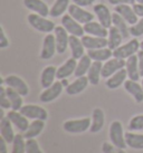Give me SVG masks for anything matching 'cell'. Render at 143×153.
I'll return each mask as SVG.
<instances>
[{
  "label": "cell",
  "instance_id": "6da1fadb",
  "mask_svg": "<svg viewBox=\"0 0 143 153\" xmlns=\"http://www.w3.org/2000/svg\"><path fill=\"white\" fill-rule=\"evenodd\" d=\"M27 20L29 22V25L34 28V29L40 31V33H45V34H51V31H54L56 26L51 20L47 19L46 17H42L38 13H30L27 17Z\"/></svg>",
  "mask_w": 143,
  "mask_h": 153
},
{
  "label": "cell",
  "instance_id": "7a4b0ae2",
  "mask_svg": "<svg viewBox=\"0 0 143 153\" xmlns=\"http://www.w3.org/2000/svg\"><path fill=\"white\" fill-rule=\"evenodd\" d=\"M92 124V119L89 117H83V119L76 120H67L63 124V128L65 132L71 134H80L84 133L89 130Z\"/></svg>",
  "mask_w": 143,
  "mask_h": 153
},
{
  "label": "cell",
  "instance_id": "3957f363",
  "mask_svg": "<svg viewBox=\"0 0 143 153\" xmlns=\"http://www.w3.org/2000/svg\"><path fill=\"white\" fill-rule=\"evenodd\" d=\"M109 136L111 142L114 145H116L118 148L125 149L126 142H125V133L123 130V125L120 121H113L109 125Z\"/></svg>",
  "mask_w": 143,
  "mask_h": 153
},
{
  "label": "cell",
  "instance_id": "277c9868",
  "mask_svg": "<svg viewBox=\"0 0 143 153\" xmlns=\"http://www.w3.org/2000/svg\"><path fill=\"white\" fill-rule=\"evenodd\" d=\"M139 51H140V42L134 37L133 39L129 40L126 44L121 45L116 49H114L113 57L121 58V59H127L131 56L136 55Z\"/></svg>",
  "mask_w": 143,
  "mask_h": 153
},
{
  "label": "cell",
  "instance_id": "5b68a950",
  "mask_svg": "<svg viewBox=\"0 0 143 153\" xmlns=\"http://www.w3.org/2000/svg\"><path fill=\"white\" fill-rule=\"evenodd\" d=\"M1 85L11 87L22 96H27L29 94V87L27 83L17 75H8L4 78H1Z\"/></svg>",
  "mask_w": 143,
  "mask_h": 153
},
{
  "label": "cell",
  "instance_id": "8992f818",
  "mask_svg": "<svg viewBox=\"0 0 143 153\" xmlns=\"http://www.w3.org/2000/svg\"><path fill=\"white\" fill-rule=\"evenodd\" d=\"M60 22H62V25H63L64 28L68 31L69 35L77 36V37H80V38L84 36V34H85L84 27L80 26V22H77V20H75L69 13L63 15Z\"/></svg>",
  "mask_w": 143,
  "mask_h": 153
},
{
  "label": "cell",
  "instance_id": "52a82bcc",
  "mask_svg": "<svg viewBox=\"0 0 143 153\" xmlns=\"http://www.w3.org/2000/svg\"><path fill=\"white\" fill-rule=\"evenodd\" d=\"M57 53V47H56V39L55 35L47 34L45 38L42 39V47L40 51V58L44 60H48L53 58L54 55Z\"/></svg>",
  "mask_w": 143,
  "mask_h": 153
},
{
  "label": "cell",
  "instance_id": "ba28073f",
  "mask_svg": "<svg viewBox=\"0 0 143 153\" xmlns=\"http://www.w3.org/2000/svg\"><path fill=\"white\" fill-rule=\"evenodd\" d=\"M20 112L26 117L30 120H42L46 121L48 119V112L44 107L34 105V104H27L20 108Z\"/></svg>",
  "mask_w": 143,
  "mask_h": 153
},
{
  "label": "cell",
  "instance_id": "9c48e42d",
  "mask_svg": "<svg viewBox=\"0 0 143 153\" xmlns=\"http://www.w3.org/2000/svg\"><path fill=\"white\" fill-rule=\"evenodd\" d=\"M125 59H121V58H116V57H113L111 59L106 60L102 67V77L107 79L113 74L125 67Z\"/></svg>",
  "mask_w": 143,
  "mask_h": 153
},
{
  "label": "cell",
  "instance_id": "30bf717a",
  "mask_svg": "<svg viewBox=\"0 0 143 153\" xmlns=\"http://www.w3.org/2000/svg\"><path fill=\"white\" fill-rule=\"evenodd\" d=\"M63 87L64 85L62 84V82H55L51 86L44 88V91L39 95V101L42 103L53 102L60 96V94L63 92Z\"/></svg>",
  "mask_w": 143,
  "mask_h": 153
},
{
  "label": "cell",
  "instance_id": "8fae6325",
  "mask_svg": "<svg viewBox=\"0 0 143 153\" xmlns=\"http://www.w3.org/2000/svg\"><path fill=\"white\" fill-rule=\"evenodd\" d=\"M55 39H56V47H57V53L58 54H64L67 47L69 46V36L68 31L63 26H57L54 30Z\"/></svg>",
  "mask_w": 143,
  "mask_h": 153
},
{
  "label": "cell",
  "instance_id": "7c38bea8",
  "mask_svg": "<svg viewBox=\"0 0 143 153\" xmlns=\"http://www.w3.org/2000/svg\"><path fill=\"white\" fill-rule=\"evenodd\" d=\"M68 13L75 20H77L80 24H83V25H85V24H87L89 22H93L94 17H95L93 13H91L89 11L85 10V9H83L82 7H80V6H77L75 4H69V7H68Z\"/></svg>",
  "mask_w": 143,
  "mask_h": 153
},
{
  "label": "cell",
  "instance_id": "4fadbf2b",
  "mask_svg": "<svg viewBox=\"0 0 143 153\" xmlns=\"http://www.w3.org/2000/svg\"><path fill=\"white\" fill-rule=\"evenodd\" d=\"M94 13L98 19V22H101L105 28H109L113 26V17L109 13V9L104 4H97L93 7Z\"/></svg>",
  "mask_w": 143,
  "mask_h": 153
},
{
  "label": "cell",
  "instance_id": "5bb4252c",
  "mask_svg": "<svg viewBox=\"0 0 143 153\" xmlns=\"http://www.w3.org/2000/svg\"><path fill=\"white\" fill-rule=\"evenodd\" d=\"M7 116L11 121L13 126L17 128L19 132L24 133V132L27 131L30 122L28 121V117H26L20 111H13V110L9 111L8 113H7Z\"/></svg>",
  "mask_w": 143,
  "mask_h": 153
},
{
  "label": "cell",
  "instance_id": "9a60e30c",
  "mask_svg": "<svg viewBox=\"0 0 143 153\" xmlns=\"http://www.w3.org/2000/svg\"><path fill=\"white\" fill-rule=\"evenodd\" d=\"M114 11L118 13L120 16H122L123 19L131 26L135 25L136 22H139L138 20V15L135 13L134 9L131 4H118V6H115Z\"/></svg>",
  "mask_w": 143,
  "mask_h": 153
},
{
  "label": "cell",
  "instance_id": "2e32d148",
  "mask_svg": "<svg viewBox=\"0 0 143 153\" xmlns=\"http://www.w3.org/2000/svg\"><path fill=\"white\" fill-rule=\"evenodd\" d=\"M0 134L2 139L7 141V143H13V139L16 136L13 128V123L7 115L0 117Z\"/></svg>",
  "mask_w": 143,
  "mask_h": 153
},
{
  "label": "cell",
  "instance_id": "e0dca14e",
  "mask_svg": "<svg viewBox=\"0 0 143 153\" xmlns=\"http://www.w3.org/2000/svg\"><path fill=\"white\" fill-rule=\"evenodd\" d=\"M123 86H124V89H125L126 92L134 98L135 102H143V87L142 85H140L138 82L132 81V79H126Z\"/></svg>",
  "mask_w": 143,
  "mask_h": 153
},
{
  "label": "cell",
  "instance_id": "ac0fdd59",
  "mask_svg": "<svg viewBox=\"0 0 143 153\" xmlns=\"http://www.w3.org/2000/svg\"><path fill=\"white\" fill-rule=\"evenodd\" d=\"M24 6L27 9H29L35 13H38L42 17H46L49 15L51 9L48 8V6L45 1L42 0H24Z\"/></svg>",
  "mask_w": 143,
  "mask_h": 153
},
{
  "label": "cell",
  "instance_id": "d6986e66",
  "mask_svg": "<svg viewBox=\"0 0 143 153\" xmlns=\"http://www.w3.org/2000/svg\"><path fill=\"white\" fill-rule=\"evenodd\" d=\"M89 81L87 76L76 77V79L73 83H71L67 87H65V91L68 95H78L82 92H84L86 87L89 86Z\"/></svg>",
  "mask_w": 143,
  "mask_h": 153
},
{
  "label": "cell",
  "instance_id": "ffe728a7",
  "mask_svg": "<svg viewBox=\"0 0 143 153\" xmlns=\"http://www.w3.org/2000/svg\"><path fill=\"white\" fill-rule=\"evenodd\" d=\"M83 27H84L85 34H89L91 36H96V37H102V38H106L109 36L107 28H105L98 22H89L85 24Z\"/></svg>",
  "mask_w": 143,
  "mask_h": 153
},
{
  "label": "cell",
  "instance_id": "44dd1931",
  "mask_svg": "<svg viewBox=\"0 0 143 153\" xmlns=\"http://www.w3.org/2000/svg\"><path fill=\"white\" fill-rule=\"evenodd\" d=\"M82 43L86 49H98V48H104L107 47V39L102 38V37H96V36H91L86 35L82 37Z\"/></svg>",
  "mask_w": 143,
  "mask_h": 153
},
{
  "label": "cell",
  "instance_id": "7402d4cb",
  "mask_svg": "<svg viewBox=\"0 0 143 153\" xmlns=\"http://www.w3.org/2000/svg\"><path fill=\"white\" fill-rule=\"evenodd\" d=\"M76 66H77V59L74 57L68 58L64 64H62L57 68V78L58 79H64V78H67L75 73Z\"/></svg>",
  "mask_w": 143,
  "mask_h": 153
},
{
  "label": "cell",
  "instance_id": "603a6c76",
  "mask_svg": "<svg viewBox=\"0 0 143 153\" xmlns=\"http://www.w3.org/2000/svg\"><path fill=\"white\" fill-rule=\"evenodd\" d=\"M55 78H57V68L53 65H48L42 69L40 75V85L42 88H47L55 83Z\"/></svg>",
  "mask_w": 143,
  "mask_h": 153
},
{
  "label": "cell",
  "instance_id": "cb8c5ba5",
  "mask_svg": "<svg viewBox=\"0 0 143 153\" xmlns=\"http://www.w3.org/2000/svg\"><path fill=\"white\" fill-rule=\"evenodd\" d=\"M126 77H127V72H126L125 67H124L106 79L105 82L106 87L109 89L118 88L121 85H124V83L126 81Z\"/></svg>",
  "mask_w": 143,
  "mask_h": 153
},
{
  "label": "cell",
  "instance_id": "d4e9b609",
  "mask_svg": "<svg viewBox=\"0 0 143 153\" xmlns=\"http://www.w3.org/2000/svg\"><path fill=\"white\" fill-rule=\"evenodd\" d=\"M125 69L127 72V77L129 79L132 81H139L141 75H140L139 69V62H138V55H133L126 59Z\"/></svg>",
  "mask_w": 143,
  "mask_h": 153
},
{
  "label": "cell",
  "instance_id": "484cf974",
  "mask_svg": "<svg viewBox=\"0 0 143 153\" xmlns=\"http://www.w3.org/2000/svg\"><path fill=\"white\" fill-rule=\"evenodd\" d=\"M104 122H105L104 111L100 107L94 108L92 113V124H91L89 131L92 133H98L104 126Z\"/></svg>",
  "mask_w": 143,
  "mask_h": 153
},
{
  "label": "cell",
  "instance_id": "4316f807",
  "mask_svg": "<svg viewBox=\"0 0 143 153\" xmlns=\"http://www.w3.org/2000/svg\"><path fill=\"white\" fill-rule=\"evenodd\" d=\"M69 48L72 51V57L80 59L85 55V47L82 43V39L77 36H69Z\"/></svg>",
  "mask_w": 143,
  "mask_h": 153
},
{
  "label": "cell",
  "instance_id": "83f0119b",
  "mask_svg": "<svg viewBox=\"0 0 143 153\" xmlns=\"http://www.w3.org/2000/svg\"><path fill=\"white\" fill-rule=\"evenodd\" d=\"M44 128H45V121H42V120H34L33 122H30L27 131L24 132V136H25L26 140L35 139L38 135H40V133L44 131Z\"/></svg>",
  "mask_w": 143,
  "mask_h": 153
},
{
  "label": "cell",
  "instance_id": "f1b7e54d",
  "mask_svg": "<svg viewBox=\"0 0 143 153\" xmlns=\"http://www.w3.org/2000/svg\"><path fill=\"white\" fill-rule=\"evenodd\" d=\"M102 67H103L102 62L93 60L92 65L89 69V73H87V78H89L91 85H98L102 77Z\"/></svg>",
  "mask_w": 143,
  "mask_h": 153
},
{
  "label": "cell",
  "instance_id": "f546056e",
  "mask_svg": "<svg viewBox=\"0 0 143 153\" xmlns=\"http://www.w3.org/2000/svg\"><path fill=\"white\" fill-rule=\"evenodd\" d=\"M126 145L133 150H143V134L129 131L125 133Z\"/></svg>",
  "mask_w": 143,
  "mask_h": 153
},
{
  "label": "cell",
  "instance_id": "4dcf8cb0",
  "mask_svg": "<svg viewBox=\"0 0 143 153\" xmlns=\"http://www.w3.org/2000/svg\"><path fill=\"white\" fill-rule=\"evenodd\" d=\"M123 36L120 33V30L115 26H111L109 28V38H107V47L109 49H116L118 47L121 46L123 40Z\"/></svg>",
  "mask_w": 143,
  "mask_h": 153
},
{
  "label": "cell",
  "instance_id": "1f68e13d",
  "mask_svg": "<svg viewBox=\"0 0 143 153\" xmlns=\"http://www.w3.org/2000/svg\"><path fill=\"white\" fill-rule=\"evenodd\" d=\"M87 55L92 58V60L106 62L111 59V57L113 56V51L109 49V47H104V48H98V49H91L87 51Z\"/></svg>",
  "mask_w": 143,
  "mask_h": 153
},
{
  "label": "cell",
  "instance_id": "d6a6232c",
  "mask_svg": "<svg viewBox=\"0 0 143 153\" xmlns=\"http://www.w3.org/2000/svg\"><path fill=\"white\" fill-rule=\"evenodd\" d=\"M6 92H7V95H8V98L10 103H11V110L13 111H20V108L24 106L22 104V95L18 93L17 91H15L11 87H8L6 86Z\"/></svg>",
  "mask_w": 143,
  "mask_h": 153
},
{
  "label": "cell",
  "instance_id": "836d02e7",
  "mask_svg": "<svg viewBox=\"0 0 143 153\" xmlns=\"http://www.w3.org/2000/svg\"><path fill=\"white\" fill-rule=\"evenodd\" d=\"M92 63H93L92 58H91L89 55H84L82 58L78 59V62H77V66H76L74 75H75L76 77L85 76V75L89 73V67H91Z\"/></svg>",
  "mask_w": 143,
  "mask_h": 153
},
{
  "label": "cell",
  "instance_id": "e575fe53",
  "mask_svg": "<svg viewBox=\"0 0 143 153\" xmlns=\"http://www.w3.org/2000/svg\"><path fill=\"white\" fill-rule=\"evenodd\" d=\"M112 17H113V26H115L118 30H120V33L122 34L123 38L126 39L129 38V36H130V27H129V24L123 19L122 16H120L118 13H112Z\"/></svg>",
  "mask_w": 143,
  "mask_h": 153
},
{
  "label": "cell",
  "instance_id": "d590c367",
  "mask_svg": "<svg viewBox=\"0 0 143 153\" xmlns=\"http://www.w3.org/2000/svg\"><path fill=\"white\" fill-rule=\"evenodd\" d=\"M68 7H69V0H56L51 6L49 15L51 17L57 18L64 15L65 11L68 10Z\"/></svg>",
  "mask_w": 143,
  "mask_h": 153
},
{
  "label": "cell",
  "instance_id": "8d00e7d4",
  "mask_svg": "<svg viewBox=\"0 0 143 153\" xmlns=\"http://www.w3.org/2000/svg\"><path fill=\"white\" fill-rule=\"evenodd\" d=\"M11 144V153H26V139L24 134H16Z\"/></svg>",
  "mask_w": 143,
  "mask_h": 153
},
{
  "label": "cell",
  "instance_id": "74e56055",
  "mask_svg": "<svg viewBox=\"0 0 143 153\" xmlns=\"http://www.w3.org/2000/svg\"><path fill=\"white\" fill-rule=\"evenodd\" d=\"M129 130L133 132L143 131V114H139L133 116L129 122Z\"/></svg>",
  "mask_w": 143,
  "mask_h": 153
},
{
  "label": "cell",
  "instance_id": "f35d334b",
  "mask_svg": "<svg viewBox=\"0 0 143 153\" xmlns=\"http://www.w3.org/2000/svg\"><path fill=\"white\" fill-rule=\"evenodd\" d=\"M0 107L4 110H9L11 108V103L9 101L7 92H6V86H0Z\"/></svg>",
  "mask_w": 143,
  "mask_h": 153
},
{
  "label": "cell",
  "instance_id": "ab89813d",
  "mask_svg": "<svg viewBox=\"0 0 143 153\" xmlns=\"http://www.w3.org/2000/svg\"><path fill=\"white\" fill-rule=\"evenodd\" d=\"M26 153H44L36 139L26 140Z\"/></svg>",
  "mask_w": 143,
  "mask_h": 153
},
{
  "label": "cell",
  "instance_id": "60d3db41",
  "mask_svg": "<svg viewBox=\"0 0 143 153\" xmlns=\"http://www.w3.org/2000/svg\"><path fill=\"white\" fill-rule=\"evenodd\" d=\"M102 151L103 153H126L125 150L118 148L116 145H114L112 142H104L102 144Z\"/></svg>",
  "mask_w": 143,
  "mask_h": 153
},
{
  "label": "cell",
  "instance_id": "b9f144b4",
  "mask_svg": "<svg viewBox=\"0 0 143 153\" xmlns=\"http://www.w3.org/2000/svg\"><path fill=\"white\" fill-rule=\"evenodd\" d=\"M130 34L133 37H140L143 35V18H141L139 22H136L135 25L130 27Z\"/></svg>",
  "mask_w": 143,
  "mask_h": 153
},
{
  "label": "cell",
  "instance_id": "7bdbcfd3",
  "mask_svg": "<svg viewBox=\"0 0 143 153\" xmlns=\"http://www.w3.org/2000/svg\"><path fill=\"white\" fill-rule=\"evenodd\" d=\"M9 46V39L7 38L6 36V33H4V27L1 26L0 27V48L1 49H4Z\"/></svg>",
  "mask_w": 143,
  "mask_h": 153
},
{
  "label": "cell",
  "instance_id": "ee69618b",
  "mask_svg": "<svg viewBox=\"0 0 143 153\" xmlns=\"http://www.w3.org/2000/svg\"><path fill=\"white\" fill-rule=\"evenodd\" d=\"M109 2L113 6H118V4H133L136 2L135 0H109Z\"/></svg>",
  "mask_w": 143,
  "mask_h": 153
},
{
  "label": "cell",
  "instance_id": "f6af8a7d",
  "mask_svg": "<svg viewBox=\"0 0 143 153\" xmlns=\"http://www.w3.org/2000/svg\"><path fill=\"white\" fill-rule=\"evenodd\" d=\"M96 0H73V4H77L80 7H87L95 2Z\"/></svg>",
  "mask_w": 143,
  "mask_h": 153
},
{
  "label": "cell",
  "instance_id": "bcb514c9",
  "mask_svg": "<svg viewBox=\"0 0 143 153\" xmlns=\"http://www.w3.org/2000/svg\"><path fill=\"white\" fill-rule=\"evenodd\" d=\"M138 62H139V69H140V75L141 77H143V51H138Z\"/></svg>",
  "mask_w": 143,
  "mask_h": 153
},
{
  "label": "cell",
  "instance_id": "7dc6e473",
  "mask_svg": "<svg viewBox=\"0 0 143 153\" xmlns=\"http://www.w3.org/2000/svg\"><path fill=\"white\" fill-rule=\"evenodd\" d=\"M132 7H133V9H134L135 13L138 15V17L143 18V4H138V2H135Z\"/></svg>",
  "mask_w": 143,
  "mask_h": 153
},
{
  "label": "cell",
  "instance_id": "c3c4849f",
  "mask_svg": "<svg viewBox=\"0 0 143 153\" xmlns=\"http://www.w3.org/2000/svg\"><path fill=\"white\" fill-rule=\"evenodd\" d=\"M7 141L0 137V153H8V149H7Z\"/></svg>",
  "mask_w": 143,
  "mask_h": 153
},
{
  "label": "cell",
  "instance_id": "681fc988",
  "mask_svg": "<svg viewBox=\"0 0 143 153\" xmlns=\"http://www.w3.org/2000/svg\"><path fill=\"white\" fill-rule=\"evenodd\" d=\"M140 49H142V51H143V40L140 43Z\"/></svg>",
  "mask_w": 143,
  "mask_h": 153
},
{
  "label": "cell",
  "instance_id": "f907efd6",
  "mask_svg": "<svg viewBox=\"0 0 143 153\" xmlns=\"http://www.w3.org/2000/svg\"><path fill=\"white\" fill-rule=\"evenodd\" d=\"M138 4H143V0H135Z\"/></svg>",
  "mask_w": 143,
  "mask_h": 153
},
{
  "label": "cell",
  "instance_id": "816d5d0a",
  "mask_svg": "<svg viewBox=\"0 0 143 153\" xmlns=\"http://www.w3.org/2000/svg\"><path fill=\"white\" fill-rule=\"evenodd\" d=\"M141 85H142V87H143V77H142V83H141Z\"/></svg>",
  "mask_w": 143,
  "mask_h": 153
}]
</instances>
